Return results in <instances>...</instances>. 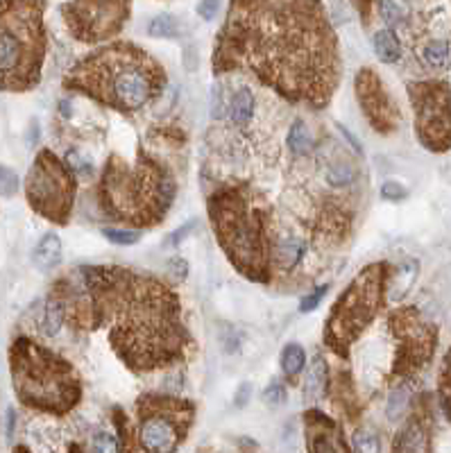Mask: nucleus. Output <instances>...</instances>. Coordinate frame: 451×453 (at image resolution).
Listing matches in <instances>:
<instances>
[{
	"label": "nucleus",
	"mask_w": 451,
	"mask_h": 453,
	"mask_svg": "<svg viewBox=\"0 0 451 453\" xmlns=\"http://www.w3.org/2000/svg\"><path fill=\"white\" fill-rule=\"evenodd\" d=\"M381 195L390 202H397L401 197H406V188L401 186L399 181H386V184L381 186Z\"/></svg>",
	"instance_id": "obj_34"
},
{
	"label": "nucleus",
	"mask_w": 451,
	"mask_h": 453,
	"mask_svg": "<svg viewBox=\"0 0 451 453\" xmlns=\"http://www.w3.org/2000/svg\"><path fill=\"white\" fill-rule=\"evenodd\" d=\"M374 53L383 64H395L401 57V43L392 30H379L374 34Z\"/></svg>",
	"instance_id": "obj_18"
},
{
	"label": "nucleus",
	"mask_w": 451,
	"mask_h": 453,
	"mask_svg": "<svg viewBox=\"0 0 451 453\" xmlns=\"http://www.w3.org/2000/svg\"><path fill=\"white\" fill-rule=\"evenodd\" d=\"M66 161H69V168L75 170V172H82V175H89V172H91V163L86 159H82L80 152H69Z\"/></svg>",
	"instance_id": "obj_36"
},
{
	"label": "nucleus",
	"mask_w": 451,
	"mask_h": 453,
	"mask_svg": "<svg viewBox=\"0 0 451 453\" xmlns=\"http://www.w3.org/2000/svg\"><path fill=\"white\" fill-rule=\"evenodd\" d=\"M263 401L265 403H284L286 401V388L279 383V381H275V383H270L265 388V392H263Z\"/></svg>",
	"instance_id": "obj_33"
},
{
	"label": "nucleus",
	"mask_w": 451,
	"mask_h": 453,
	"mask_svg": "<svg viewBox=\"0 0 451 453\" xmlns=\"http://www.w3.org/2000/svg\"><path fill=\"white\" fill-rule=\"evenodd\" d=\"M14 428V410H7V435H12Z\"/></svg>",
	"instance_id": "obj_39"
},
{
	"label": "nucleus",
	"mask_w": 451,
	"mask_h": 453,
	"mask_svg": "<svg viewBox=\"0 0 451 453\" xmlns=\"http://www.w3.org/2000/svg\"><path fill=\"white\" fill-rule=\"evenodd\" d=\"M34 265L39 270H53L57 263L62 261V240L57 234H46L39 245L34 247Z\"/></svg>",
	"instance_id": "obj_16"
},
{
	"label": "nucleus",
	"mask_w": 451,
	"mask_h": 453,
	"mask_svg": "<svg viewBox=\"0 0 451 453\" xmlns=\"http://www.w3.org/2000/svg\"><path fill=\"white\" fill-rule=\"evenodd\" d=\"M288 148H291L295 157H304V154H311L313 150V137L302 118H297L291 132H288Z\"/></svg>",
	"instance_id": "obj_20"
},
{
	"label": "nucleus",
	"mask_w": 451,
	"mask_h": 453,
	"mask_svg": "<svg viewBox=\"0 0 451 453\" xmlns=\"http://www.w3.org/2000/svg\"><path fill=\"white\" fill-rule=\"evenodd\" d=\"M220 9V0H200L197 5V14L204 18V21H214L216 14Z\"/></svg>",
	"instance_id": "obj_35"
},
{
	"label": "nucleus",
	"mask_w": 451,
	"mask_h": 453,
	"mask_svg": "<svg viewBox=\"0 0 451 453\" xmlns=\"http://www.w3.org/2000/svg\"><path fill=\"white\" fill-rule=\"evenodd\" d=\"M354 179V168L349 163H333L327 168V181L333 186H347Z\"/></svg>",
	"instance_id": "obj_25"
},
{
	"label": "nucleus",
	"mask_w": 451,
	"mask_h": 453,
	"mask_svg": "<svg viewBox=\"0 0 451 453\" xmlns=\"http://www.w3.org/2000/svg\"><path fill=\"white\" fill-rule=\"evenodd\" d=\"M9 361L14 390L25 406L53 415H64L78 406L82 388L71 363L27 338L12 344Z\"/></svg>",
	"instance_id": "obj_6"
},
{
	"label": "nucleus",
	"mask_w": 451,
	"mask_h": 453,
	"mask_svg": "<svg viewBox=\"0 0 451 453\" xmlns=\"http://www.w3.org/2000/svg\"><path fill=\"white\" fill-rule=\"evenodd\" d=\"M388 265L372 263L363 267L338 300L324 326V342L338 356H347V349L359 340L386 302Z\"/></svg>",
	"instance_id": "obj_8"
},
{
	"label": "nucleus",
	"mask_w": 451,
	"mask_h": 453,
	"mask_svg": "<svg viewBox=\"0 0 451 453\" xmlns=\"http://www.w3.org/2000/svg\"><path fill=\"white\" fill-rule=\"evenodd\" d=\"M426 449L424 445V433H422L417 421H410L404 426V431H399L397 442H395V451H422Z\"/></svg>",
	"instance_id": "obj_22"
},
{
	"label": "nucleus",
	"mask_w": 451,
	"mask_h": 453,
	"mask_svg": "<svg viewBox=\"0 0 451 453\" xmlns=\"http://www.w3.org/2000/svg\"><path fill=\"white\" fill-rule=\"evenodd\" d=\"M254 113H256V98H254L252 89H249V86H238L227 102L229 123H232L234 127L243 130L252 123Z\"/></svg>",
	"instance_id": "obj_15"
},
{
	"label": "nucleus",
	"mask_w": 451,
	"mask_h": 453,
	"mask_svg": "<svg viewBox=\"0 0 451 453\" xmlns=\"http://www.w3.org/2000/svg\"><path fill=\"white\" fill-rule=\"evenodd\" d=\"M390 326L397 335L399 354L395 361L397 374H408L422 368L433 351V329L419 320L415 308H399L390 315Z\"/></svg>",
	"instance_id": "obj_12"
},
{
	"label": "nucleus",
	"mask_w": 451,
	"mask_h": 453,
	"mask_svg": "<svg viewBox=\"0 0 451 453\" xmlns=\"http://www.w3.org/2000/svg\"><path fill=\"white\" fill-rule=\"evenodd\" d=\"M209 216L218 245L238 272L258 284L270 281L275 245L268 236V218L249 190H218L209 200Z\"/></svg>",
	"instance_id": "obj_5"
},
{
	"label": "nucleus",
	"mask_w": 451,
	"mask_h": 453,
	"mask_svg": "<svg viewBox=\"0 0 451 453\" xmlns=\"http://www.w3.org/2000/svg\"><path fill=\"white\" fill-rule=\"evenodd\" d=\"M168 270H170V274H175L177 279H184L188 274V263L181 256H172L168 261Z\"/></svg>",
	"instance_id": "obj_37"
},
{
	"label": "nucleus",
	"mask_w": 451,
	"mask_h": 453,
	"mask_svg": "<svg viewBox=\"0 0 451 453\" xmlns=\"http://www.w3.org/2000/svg\"><path fill=\"white\" fill-rule=\"evenodd\" d=\"M141 449L152 453H172L195 417L193 403L168 394H143L137 403Z\"/></svg>",
	"instance_id": "obj_9"
},
{
	"label": "nucleus",
	"mask_w": 451,
	"mask_h": 453,
	"mask_svg": "<svg viewBox=\"0 0 451 453\" xmlns=\"http://www.w3.org/2000/svg\"><path fill=\"white\" fill-rule=\"evenodd\" d=\"M120 445L116 442V438L111 433H98L93 438V451H100V453H111V451H118Z\"/></svg>",
	"instance_id": "obj_31"
},
{
	"label": "nucleus",
	"mask_w": 451,
	"mask_h": 453,
	"mask_svg": "<svg viewBox=\"0 0 451 453\" xmlns=\"http://www.w3.org/2000/svg\"><path fill=\"white\" fill-rule=\"evenodd\" d=\"M193 227H195V223H188L186 227H181V229H177V231H175V234H172V236H170V240H168V243H170V245H177V243H179V240H181V238H186V236H188V231H190V229H193Z\"/></svg>",
	"instance_id": "obj_38"
},
{
	"label": "nucleus",
	"mask_w": 451,
	"mask_h": 453,
	"mask_svg": "<svg viewBox=\"0 0 451 453\" xmlns=\"http://www.w3.org/2000/svg\"><path fill=\"white\" fill-rule=\"evenodd\" d=\"M66 320V304L62 297H50L46 304V311L41 317V329L46 335H57L62 329V324Z\"/></svg>",
	"instance_id": "obj_19"
},
{
	"label": "nucleus",
	"mask_w": 451,
	"mask_h": 453,
	"mask_svg": "<svg viewBox=\"0 0 451 453\" xmlns=\"http://www.w3.org/2000/svg\"><path fill=\"white\" fill-rule=\"evenodd\" d=\"M377 5H379L381 18L388 25H397L401 21V9L395 3H392V0H377Z\"/></svg>",
	"instance_id": "obj_29"
},
{
	"label": "nucleus",
	"mask_w": 451,
	"mask_h": 453,
	"mask_svg": "<svg viewBox=\"0 0 451 453\" xmlns=\"http://www.w3.org/2000/svg\"><path fill=\"white\" fill-rule=\"evenodd\" d=\"M82 279L93 329L107 326L113 351L132 372L164 370L184 358L190 335L168 284L118 265L82 267Z\"/></svg>",
	"instance_id": "obj_2"
},
{
	"label": "nucleus",
	"mask_w": 451,
	"mask_h": 453,
	"mask_svg": "<svg viewBox=\"0 0 451 453\" xmlns=\"http://www.w3.org/2000/svg\"><path fill=\"white\" fill-rule=\"evenodd\" d=\"M327 291H329V286H320V288H315V291H313L311 295H306L304 300H302L300 311H302V313H311V311H315V308L320 306V302L324 300V295H327Z\"/></svg>",
	"instance_id": "obj_30"
},
{
	"label": "nucleus",
	"mask_w": 451,
	"mask_h": 453,
	"mask_svg": "<svg viewBox=\"0 0 451 453\" xmlns=\"http://www.w3.org/2000/svg\"><path fill=\"white\" fill-rule=\"evenodd\" d=\"M25 193L30 207L39 216L64 225L71 218L75 200V177L50 150H41L25 179Z\"/></svg>",
	"instance_id": "obj_10"
},
{
	"label": "nucleus",
	"mask_w": 451,
	"mask_h": 453,
	"mask_svg": "<svg viewBox=\"0 0 451 453\" xmlns=\"http://www.w3.org/2000/svg\"><path fill=\"white\" fill-rule=\"evenodd\" d=\"M356 98L366 118L377 132H392L397 125V109L388 98L386 89L379 80V75L372 69H363L356 75Z\"/></svg>",
	"instance_id": "obj_13"
},
{
	"label": "nucleus",
	"mask_w": 451,
	"mask_h": 453,
	"mask_svg": "<svg viewBox=\"0 0 451 453\" xmlns=\"http://www.w3.org/2000/svg\"><path fill=\"white\" fill-rule=\"evenodd\" d=\"M214 71L247 73L279 98L320 109L340 82L338 39L320 0H234Z\"/></svg>",
	"instance_id": "obj_1"
},
{
	"label": "nucleus",
	"mask_w": 451,
	"mask_h": 453,
	"mask_svg": "<svg viewBox=\"0 0 451 453\" xmlns=\"http://www.w3.org/2000/svg\"><path fill=\"white\" fill-rule=\"evenodd\" d=\"M424 62L433 69H443V66L449 62V46L447 41H431L424 48Z\"/></svg>",
	"instance_id": "obj_24"
},
{
	"label": "nucleus",
	"mask_w": 451,
	"mask_h": 453,
	"mask_svg": "<svg viewBox=\"0 0 451 453\" xmlns=\"http://www.w3.org/2000/svg\"><path fill=\"white\" fill-rule=\"evenodd\" d=\"M329 383V370L327 363L322 361V356H315V361L311 365L309 374H306V383H304V399L306 401H315L320 399L324 390H327Z\"/></svg>",
	"instance_id": "obj_17"
},
{
	"label": "nucleus",
	"mask_w": 451,
	"mask_h": 453,
	"mask_svg": "<svg viewBox=\"0 0 451 453\" xmlns=\"http://www.w3.org/2000/svg\"><path fill=\"white\" fill-rule=\"evenodd\" d=\"M304 365H306V354L304 349L297 342L293 344H286V349L282 351V370L288 379H295V377H300L302 370H304Z\"/></svg>",
	"instance_id": "obj_21"
},
{
	"label": "nucleus",
	"mask_w": 451,
	"mask_h": 453,
	"mask_svg": "<svg viewBox=\"0 0 451 453\" xmlns=\"http://www.w3.org/2000/svg\"><path fill=\"white\" fill-rule=\"evenodd\" d=\"M406 401H408V390H406V388H397L395 392L390 394V401H388V417H390V419L401 417V412L406 410Z\"/></svg>",
	"instance_id": "obj_27"
},
{
	"label": "nucleus",
	"mask_w": 451,
	"mask_h": 453,
	"mask_svg": "<svg viewBox=\"0 0 451 453\" xmlns=\"http://www.w3.org/2000/svg\"><path fill=\"white\" fill-rule=\"evenodd\" d=\"M66 86L123 113L139 111L166 86L161 64L134 43H111L86 55L66 77Z\"/></svg>",
	"instance_id": "obj_3"
},
{
	"label": "nucleus",
	"mask_w": 451,
	"mask_h": 453,
	"mask_svg": "<svg viewBox=\"0 0 451 453\" xmlns=\"http://www.w3.org/2000/svg\"><path fill=\"white\" fill-rule=\"evenodd\" d=\"M46 57L43 16L36 0H0V89L30 91Z\"/></svg>",
	"instance_id": "obj_7"
},
{
	"label": "nucleus",
	"mask_w": 451,
	"mask_h": 453,
	"mask_svg": "<svg viewBox=\"0 0 451 453\" xmlns=\"http://www.w3.org/2000/svg\"><path fill=\"white\" fill-rule=\"evenodd\" d=\"M354 449L356 451H379L381 447H379V442H377V438H372L370 433H366V431H359L356 435H354Z\"/></svg>",
	"instance_id": "obj_32"
},
{
	"label": "nucleus",
	"mask_w": 451,
	"mask_h": 453,
	"mask_svg": "<svg viewBox=\"0 0 451 453\" xmlns=\"http://www.w3.org/2000/svg\"><path fill=\"white\" fill-rule=\"evenodd\" d=\"M415 109L417 139L429 150L451 148V91L445 82H417L408 86Z\"/></svg>",
	"instance_id": "obj_11"
},
{
	"label": "nucleus",
	"mask_w": 451,
	"mask_h": 453,
	"mask_svg": "<svg viewBox=\"0 0 451 453\" xmlns=\"http://www.w3.org/2000/svg\"><path fill=\"white\" fill-rule=\"evenodd\" d=\"M148 34L155 39H172L177 36V21L172 14H159L150 21Z\"/></svg>",
	"instance_id": "obj_23"
},
{
	"label": "nucleus",
	"mask_w": 451,
	"mask_h": 453,
	"mask_svg": "<svg viewBox=\"0 0 451 453\" xmlns=\"http://www.w3.org/2000/svg\"><path fill=\"white\" fill-rule=\"evenodd\" d=\"M98 195L109 218L134 227H155L175 200V179L164 163L139 150L132 163L120 157L107 161Z\"/></svg>",
	"instance_id": "obj_4"
},
{
	"label": "nucleus",
	"mask_w": 451,
	"mask_h": 453,
	"mask_svg": "<svg viewBox=\"0 0 451 453\" xmlns=\"http://www.w3.org/2000/svg\"><path fill=\"white\" fill-rule=\"evenodd\" d=\"M306 435H309L311 451H347V442L342 440L340 428L318 410L306 412Z\"/></svg>",
	"instance_id": "obj_14"
},
{
	"label": "nucleus",
	"mask_w": 451,
	"mask_h": 453,
	"mask_svg": "<svg viewBox=\"0 0 451 453\" xmlns=\"http://www.w3.org/2000/svg\"><path fill=\"white\" fill-rule=\"evenodd\" d=\"M18 190V177L14 170H9L5 166H0V195L12 197Z\"/></svg>",
	"instance_id": "obj_28"
},
{
	"label": "nucleus",
	"mask_w": 451,
	"mask_h": 453,
	"mask_svg": "<svg viewBox=\"0 0 451 453\" xmlns=\"http://www.w3.org/2000/svg\"><path fill=\"white\" fill-rule=\"evenodd\" d=\"M102 234L107 236L111 243H116V245H137L139 240H141V231H125V229H109V227H104L102 229Z\"/></svg>",
	"instance_id": "obj_26"
}]
</instances>
